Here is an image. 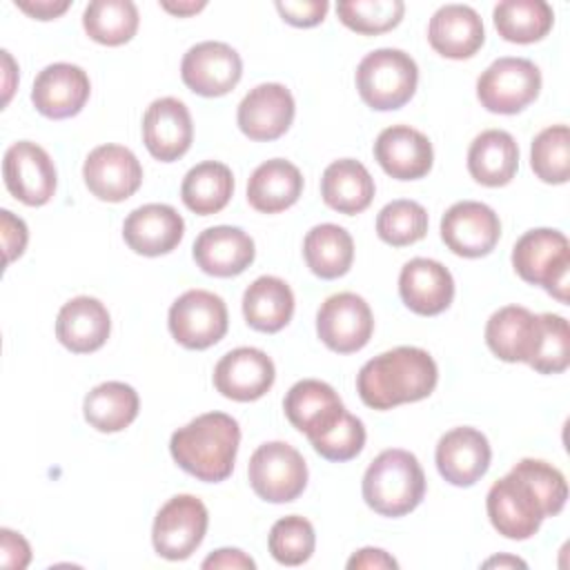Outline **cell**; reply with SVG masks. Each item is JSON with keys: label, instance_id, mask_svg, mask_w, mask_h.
I'll list each match as a JSON object with an SVG mask.
<instances>
[{"label": "cell", "instance_id": "cell-1", "mask_svg": "<svg viewBox=\"0 0 570 570\" xmlns=\"http://www.w3.org/2000/svg\"><path fill=\"white\" fill-rule=\"evenodd\" d=\"M439 381L434 358L414 345H401L370 358L356 374V392L372 410H392L430 396Z\"/></svg>", "mask_w": 570, "mask_h": 570}, {"label": "cell", "instance_id": "cell-2", "mask_svg": "<svg viewBox=\"0 0 570 570\" xmlns=\"http://www.w3.org/2000/svg\"><path fill=\"white\" fill-rule=\"evenodd\" d=\"M238 443L240 428L234 416L205 412L171 434L169 452L187 474L205 483H218L232 474Z\"/></svg>", "mask_w": 570, "mask_h": 570}, {"label": "cell", "instance_id": "cell-3", "mask_svg": "<svg viewBox=\"0 0 570 570\" xmlns=\"http://www.w3.org/2000/svg\"><path fill=\"white\" fill-rule=\"evenodd\" d=\"M423 468L407 450H383L363 474V499L381 517H403L412 512L423 501Z\"/></svg>", "mask_w": 570, "mask_h": 570}, {"label": "cell", "instance_id": "cell-4", "mask_svg": "<svg viewBox=\"0 0 570 570\" xmlns=\"http://www.w3.org/2000/svg\"><path fill=\"white\" fill-rule=\"evenodd\" d=\"M416 82L419 67L414 58L401 49H374L356 67L358 96L376 111L401 109L414 96Z\"/></svg>", "mask_w": 570, "mask_h": 570}, {"label": "cell", "instance_id": "cell-5", "mask_svg": "<svg viewBox=\"0 0 570 570\" xmlns=\"http://www.w3.org/2000/svg\"><path fill=\"white\" fill-rule=\"evenodd\" d=\"M512 267L530 285H541L559 303H568L570 243L550 227L525 232L512 247Z\"/></svg>", "mask_w": 570, "mask_h": 570}, {"label": "cell", "instance_id": "cell-6", "mask_svg": "<svg viewBox=\"0 0 570 570\" xmlns=\"http://www.w3.org/2000/svg\"><path fill=\"white\" fill-rule=\"evenodd\" d=\"M485 510L494 530L514 541L537 534L541 521L548 517L543 499L514 470L492 483L485 497Z\"/></svg>", "mask_w": 570, "mask_h": 570}, {"label": "cell", "instance_id": "cell-7", "mask_svg": "<svg viewBox=\"0 0 570 570\" xmlns=\"http://www.w3.org/2000/svg\"><path fill=\"white\" fill-rule=\"evenodd\" d=\"M247 479L263 501L289 503L298 499L307 485V463L289 443L267 441L249 456Z\"/></svg>", "mask_w": 570, "mask_h": 570}, {"label": "cell", "instance_id": "cell-8", "mask_svg": "<svg viewBox=\"0 0 570 570\" xmlns=\"http://www.w3.org/2000/svg\"><path fill=\"white\" fill-rule=\"evenodd\" d=\"M541 71L528 58H499L476 80V98L492 114H519L537 100Z\"/></svg>", "mask_w": 570, "mask_h": 570}, {"label": "cell", "instance_id": "cell-9", "mask_svg": "<svg viewBox=\"0 0 570 570\" xmlns=\"http://www.w3.org/2000/svg\"><path fill=\"white\" fill-rule=\"evenodd\" d=\"M209 514L205 503L194 494L171 497L156 514L151 543L156 554L169 561H183L196 552L207 532Z\"/></svg>", "mask_w": 570, "mask_h": 570}, {"label": "cell", "instance_id": "cell-10", "mask_svg": "<svg viewBox=\"0 0 570 570\" xmlns=\"http://www.w3.org/2000/svg\"><path fill=\"white\" fill-rule=\"evenodd\" d=\"M169 332L187 350H207L227 334V305L207 289H187L169 307Z\"/></svg>", "mask_w": 570, "mask_h": 570}, {"label": "cell", "instance_id": "cell-11", "mask_svg": "<svg viewBox=\"0 0 570 570\" xmlns=\"http://www.w3.org/2000/svg\"><path fill=\"white\" fill-rule=\"evenodd\" d=\"M318 338L338 354L363 350L374 332V316L363 296L338 292L323 301L316 314Z\"/></svg>", "mask_w": 570, "mask_h": 570}, {"label": "cell", "instance_id": "cell-12", "mask_svg": "<svg viewBox=\"0 0 570 570\" xmlns=\"http://www.w3.org/2000/svg\"><path fill=\"white\" fill-rule=\"evenodd\" d=\"M2 176L9 194L29 207H40L56 194L53 160L31 140H18L4 151Z\"/></svg>", "mask_w": 570, "mask_h": 570}, {"label": "cell", "instance_id": "cell-13", "mask_svg": "<svg viewBox=\"0 0 570 570\" xmlns=\"http://www.w3.org/2000/svg\"><path fill=\"white\" fill-rule=\"evenodd\" d=\"M180 76L194 94L216 98L229 94L238 85L243 60L227 42L205 40L187 49L180 62Z\"/></svg>", "mask_w": 570, "mask_h": 570}, {"label": "cell", "instance_id": "cell-14", "mask_svg": "<svg viewBox=\"0 0 570 570\" xmlns=\"http://www.w3.org/2000/svg\"><path fill=\"white\" fill-rule=\"evenodd\" d=\"M501 236L497 212L479 200L454 203L441 218V238L450 252L463 258H481L494 249Z\"/></svg>", "mask_w": 570, "mask_h": 570}, {"label": "cell", "instance_id": "cell-15", "mask_svg": "<svg viewBox=\"0 0 570 570\" xmlns=\"http://www.w3.org/2000/svg\"><path fill=\"white\" fill-rule=\"evenodd\" d=\"M87 189L107 203H122L142 183V167L136 154L122 145H100L89 151L82 165Z\"/></svg>", "mask_w": 570, "mask_h": 570}, {"label": "cell", "instance_id": "cell-16", "mask_svg": "<svg viewBox=\"0 0 570 570\" xmlns=\"http://www.w3.org/2000/svg\"><path fill=\"white\" fill-rule=\"evenodd\" d=\"M294 96L281 82H263L245 94L236 120L249 140L267 142L281 138L294 120Z\"/></svg>", "mask_w": 570, "mask_h": 570}, {"label": "cell", "instance_id": "cell-17", "mask_svg": "<svg viewBox=\"0 0 570 570\" xmlns=\"http://www.w3.org/2000/svg\"><path fill=\"white\" fill-rule=\"evenodd\" d=\"M89 94L91 82L82 67L71 62H53L36 76L31 102L45 118L62 120L80 114L89 100Z\"/></svg>", "mask_w": 570, "mask_h": 570}, {"label": "cell", "instance_id": "cell-18", "mask_svg": "<svg viewBox=\"0 0 570 570\" xmlns=\"http://www.w3.org/2000/svg\"><path fill=\"white\" fill-rule=\"evenodd\" d=\"M276 379L274 361L258 347L229 350L214 367L216 390L232 401H256L269 392Z\"/></svg>", "mask_w": 570, "mask_h": 570}, {"label": "cell", "instance_id": "cell-19", "mask_svg": "<svg viewBox=\"0 0 570 570\" xmlns=\"http://www.w3.org/2000/svg\"><path fill=\"white\" fill-rule=\"evenodd\" d=\"M194 140V125L183 100L156 98L142 116V142L160 163H174L187 154Z\"/></svg>", "mask_w": 570, "mask_h": 570}, {"label": "cell", "instance_id": "cell-20", "mask_svg": "<svg viewBox=\"0 0 570 570\" xmlns=\"http://www.w3.org/2000/svg\"><path fill=\"white\" fill-rule=\"evenodd\" d=\"M434 461L439 474L448 483L456 488H470L488 472L492 450L483 432L463 425L445 432L439 439Z\"/></svg>", "mask_w": 570, "mask_h": 570}, {"label": "cell", "instance_id": "cell-21", "mask_svg": "<svg viewBox=\"0 0 570 570\" xmlns=\"http://www.w3.org/2000/svg\"><path fill=\"white\" fill-rule=\"evenodd\" d=\"M374 158L396 180H419L430 174L434 149L425 134L410 125L385 127L374 140Z\"/></svg>", "mask_w": 570, "mask_h": 570}, {"label": "cell", "instance_id": "cell-22", "mask_svg": "<svg viewBox=\"0 0 570 570\" xmlns=\"http://www.w3.org/2000/svg\"><path fill=\"white\" fill-rule=\"evenodd\" d=\"M196 265L218 278L243 274L256 256L254 240L247 232L232 225H216L200 232L191 247Z\"/></svg>", "mask_w": 570, "mask_h": 570}, {"label": "cell", "instance_id": "cell-23", "mask_svg": "<svg viewBox=\"0 0 570 570\" xmlns=\"http://www.w3.org/2000/svg\"><path fill=\"white\" fill-rule=\"evenodd\" d=\"M399 294L414 314L436 316L445 312L454 298V278L439 261L412 258L401 267Z\"/></svg>", "mask_w": 570, "mask_h": 570}, {"label": "cell", "instance_id": "cell-24", "mask_svg": "<svg viewBox=\"0 0 570 570\" xmlns=\"http://www.w3.org/2000/svg\"><path fill=\"white\" fill-rule=\"evenodd\" d=\"M283 410L287 421L309 441L327 432L345 412L334 387L318 379H303L294 383L283 399Z\"/></svg>", "mask_w": 570, "mask_h": 570}, {"label": "cell", "instance_id": "cell-25", "mask_svg": "<svg viewBox=\"0 0 570 570\" xmlns=\"http://www.w3.org/2000/svg\"><path fill=\"white\" fill-rule=\"evenodd\" d=\"M185 234L183 216L165 203L136 207L122 223V238L136 254L160 256L178 247Z\"/></svg>", "mask_w": 570, "mask_h": 570}, {"label": "cell", "instance_id": "cell-26", "mask_svg": "<svg viewBox=\"0 0 570 570\" xmlns=\"http://www.w3.org/2000/svg\"><path fill=\"white\" fill-rule=\"evenodd\" d=\"M428 40L445 58H472L485 40L483 20L468 4H443L430 18Z\"/></svg>", "mask_w": 570, "mask_h": 570}, {"label": "cell", "instance_id": "cell-27", "mask_svg": "<svg viewBox=\"0 0 570 570\" xmlns=\"http://www.w3.org/2000/svg\"><path fill=\"white\" fill-rule=\"evenodd\" d=\"M109 332V312L94 296H76L67 301L56 318V336L73 354L100 350L107 343Z\"/></svg>", "mask_w": 570, "mask_h": 570}, {"label": "cell", "instance_id": "cell-28", "mask_svg": "<svg viewBox=\"0 0 570 570\" xmlns=\"http://www.w3.org/2000/svg\"><path fill=\"white\" fill-rule=\"evenodd\" d=\"M539 336V314L521 305L497 309L485 325V343L505 363H528Z\"/></svg>", "mask_w": 570, "mask_h": 570}, {"label": "cell", "instance_id": "cell-29", "mask_svg": "<svg viewBox=\"0 0 570 570\" xmlns=\"http://www.w3.org/2000/svg\"><path fill=\"white\" fill-rule=\"evenodd\" d=\"M303 194V176L285 158L261 163L247 180V200L261 214H278L292 207Z\"/></svg>", "mask_w": 570, "mask_h": 570}, {"label": "cell", "instance_id": "cell-30", "mask_svg": "<svg viewBox=\"0 0 570 570\" xmlns=\"http://www.w3.org/2000/svg\"><path fill=\"white\" fill-rule=\"evenodd\" d=\"M519 169V147L503 129L481 131L468 149V171L485 187L508 185Z\"/></svg>", "mask_w": 570, "mask_h": 570}, {"label": "cell", "instance_id": "cell-31", "mask_svg": "<svg viewBox=\"0 0 570 570\" xmlns=\"http://www.w3.org/2000/svg\"><path fill=\"white\" fill-rule=\"evenodd\" d=\"M323 203L338 214H361L374 198V178L363 163L341 158L325 167L321 178Z\"/></svg>", "mask_w": 570, "mask_h": 570}, {"label": "cell", "instance_id": "cell-32", "mask_svg": "<svg viewBox=\"0 0 570 570\" xmlns=\"http://www.w3.org/2000/svg\"><path fill=\"white\" fill-rule=\"evenodd\" d=\"M294 314L292 287L278 276H258L243 294V316L252 330L274 334Z\"/></svg>", "mask_w": 570, "mask_h": 570}, {"label": "cell", "instance_id": "cell-33", "mask_svg": "<svg viewBox=\"0 0 570 570\" xmlns=\"http://www.w3.org/2000/svg\"><path fill=\"white\" fill-rule=\"evenodd\" d=\"M303 256L312 274L332 281L350 272L354 261V240L341 225L321 223L307 232L303 240Z\"/></svg>", "mask_w": 570, "mask_h": 570}, {"label": "cell", "instance_id": "cell-34", "mask_svg": "<svg viewBox=\"0 0 570 570\" xmlns=\"http://www.w3.org/2000/svg\"><path fill=\"white\" fill-rule=\"evenodd\" d=\"M138 392L122 381H105L96 385L82 403L85 421L98 432H120L138 416Z\"/></svg>", "mask_w": 570, "mask_h": 570}, {"label": "cell", "instance_id": "cell-35", "mask_svg": "<svg viewBox=\"0 0 570 570\" xmlns=\"http://www.w3.org/2000/svg\"><path fill=\"white\" fill-rule=\"evenodd\" d=\"M234 194L232 169L218 160H205L194 165L180 185V198L187 209L200 216L218 214L225 209Z\"/></svg>", "mask_w": 570, "mask_h": 570}, {"label": "cell", "instance_id": "cell-36", "mask_svg": "<svg viewBox=\"0 0 570 570\" xmlns=\"http://www.w3.org/2000/svg\"><path fill=\"white\" fill-rule=\"evenodd\" d=\"M492 18L503 40L530 45L548 36L554 11L546 0H503L494 7Z\"/></svg>", "mask_w": 570, "mask_h": 570}, {"label": "cell", "instance_id": "cell-37", "mask_svg": "<svg viewBox=\"0 0 570 570\" xmlns=\"http://www.w3.org/2000/svg\"><path fill=\"white\" fill-rule=\"evenodd\" d=\"M138 9L131 0H94L85 7L82 27L100 45L118 47L138 31Z\"/></svg>", "mask_w": 570, "mask_h": 570}, {"label": "cell", "instance_id": "cell-38", "mask_svg": "<svg viewBox=\"0 0 570 570\" xmlns=\"http://www.w3.org/2000/svg\"><path fill=\"white\" fill-rule=\"evenodd\" d=\"M530 167L543 183L563 185L570 178V129L552 125L541 129L530 147Z\"/></svg>", "mask_w": 570, "mask_h": 570}, {"label": "cell", "instance_id": "cell-39", "mask_svg": "<svg viewBox=\"0 0 570 570\" xmlns=\"http://www.w3.org/2000/svg\"><path fill=\"white\" fill-rule=\"evenodd\" d=\"M376 234L392 247H405L428 234V212L410 198L387 203L376 216Z\"/></svg>", "mask_w": 570, "mask_h": 570}, {"label": "cell", "instance_id": "cell-40", "mask_svg": "<svg viewBox=\"0 0 570 570\" xmlns=\"http://www.w3.org/2000/svg\"><path fill=\"white\" fill-rule=\"evenodd\" d=\"M336 13L347 29L363 36H379L401 22L405 4L401 0H341Z\"/></svg>", "mask_w": 570, "mask_h": 570}, {"label": "cell", "instance_id": "cell-41", "mask_svg": "<svg viewBox=\"0 0 570 570\" xmlns=\"http://www.w3.org/2000/svg\"><path fill=\"white\" fill-rule=\"evenodd\" d=\"M570 363V330L568 321L559 314H539V336L534 352L528 361L539 374H559Z\"/></svg>", "mask_w": 570, "mask_h": 570}, {"label": "cell", "instance_id": "cell-42", "mask_svg": "<svg viewBox=\"0 0 570 570\" xmlns=\"http://www.w3.org/2000/svg\"><path fill=\"white\" fill-rule=\"evenodd\" d=\"M267 546L272 557L283 566H301L305 563L316 546L314 525L298 514H289L278 519L267 537Z\"/></svg>", "mask_w": 570, "mask_h": 570}, {"label": "cell", "instance_id": "cell-43", "mask_svg": "<svg viewBox=\"0 0 570 570\" xmlns=\"http://www.w3.org/2000/svg\"><path fill=\"white\" fill-rule=\"evenodd\" d=\"M312 448L327 461H350L354 459L365 445V428L363 421L347 410L343 416L321 436L309 441Z\"/></svg>", "mask_w": 570, "mask_h": 570}, {"label": "cell", "instance_id": "cell-44", "mask_svg": "<svg viewBox=\"0 0 570 570\" xmlns=\"http://www.w3.org/2000/svg\"><path fill=\"white\" fill-rule=\"evenodd\" d=\"M512 470L537 490V494L546 503L548 517H554L563 510L568 499V485L566 476L552 463L541 459H521Z\"/></svg>", "mask_w": 570, "mask_h": 570}, {"label": "cell", "instance_id": "cell-45", "mask_svg": "<svg viewBox=\"0 0 570 570\" xmlns=\"http://www.w3.org/2000/svg\"><path fill=\"white\" fill-rule=\"evenodd\" d=\"M330 4L327 0H285L276 2V11L292 27H314L323 22Z\"/></svg>", "mask_w": 570, "mask_h": 570}, {"label": "cell", "instance_id": "cell-46", "mask_svg": "<svg viewBox=\"0 0 570 570\" xmlns=\"http://www.w3.org/2000/svg\"><path fill=\"white\" fill-rule=\"evenodd\" d=\"M0 229H2V245H4V265H9L22 256L29 240V232L24 220L13 216L9 209H0Z\"/></svg>", "mask_w": 570, "mask_h": 570}, {"label": "cell", "instance_id": "cell-47", "mask_svg": "<svg viewBox=\"0 0 570 570\" xmlns=\"http://www.w3.org/2000/svg\"><path fill=\"white\" fill-rule=\"evenodd\" d=\"M31 561V548L20 532L9 528L0 530V563L11 570H22Z\"/></svg>", "mask_w": 570, "mask_h": 570}, {"label": "cell", "instance_id": "cell-48", "mask_svg": "<svg viewBox=\"0 0 570 570\" xmlns=\"http://www.w3.org/2000/svg\"><path fill=\"white\" fill-rule=\"evenodd\" d=\"M347 568L350 570H358V568H365V570H387L390 568L392 570V568H399V563L392 554H387L381 548H361L358 552H354L347 559Z\"/></svg>", "mask_w": 570, "mask_h": 570}, {"label": "cell", "instance_id": "cell-49", "mask_svg": "<svg viewBox=\"0 0 570 570\" xmlns=\"http://www.w3.org/2000/svg\"><path fill=\"white\" fill-rule=\"evenodd\" d=\"M203 568H232V570H254L256 563L249 554L238 548H220L214 550L205 561Z\"/></svg>", "mask_w": 570, "mask_h": 570}, {"label": "cell", "instance_id": "cell-50", "mask_svg": "<svg viewBox=\"0 0 570 570\" xmlns=\"http://www.w3.org/2000/svg\"><path fill=\"white\" fill-rule=\"evenodd\" d=\"M16 7L36 20H53L60 13H65L71 7V2L69 0H16Z\"/></svg>", "mask_w": 570, "mask_h": 570}, {"label": "cell", "instance_id": "cell-51", "mask_svg": "<svg viewBox=\"0 0 570 570\" xmlns=\"http://www.w3.org/2000/svg\"><path fill=\"white\" fill-rule=\"evenodd\" d=\"M160 7L174 16H194L207 7V2H160Z\"/></svg>", "mask_w": 570, "mask_h": 570}, {"label": "cell", "instance_id": "cell-52", "mask_svg": "<svg viewBox=\"0 0 570 570\" xmlns=\"http://www.w3.org/2000/svg\"><path fill=\"white\" fill-rule=\"evenodd\" d=\"M485 568H492V566H499V568H505V566H519V568H525V561H521V559H517V557H508V554H503V557H492V559H488L485 563H483Z\"/></svg>", "mask_w": 570, "mask_h": 570}]
</instances>
